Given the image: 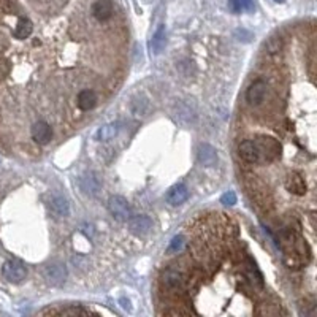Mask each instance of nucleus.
<instances>
[{"instance_id": "nucleus-9", "label": "nucleus", "mask_w": 317, "mask_h": 317, "mask_svg": "<svg viewBox=\"0 0 317 317\" xmlns=\"http://www.w3.org/2000/svg\"><path fill=\"white\" fill-rule=\"evenodd\" d=\"M152 222L147 216H132L129 217V228L136 235H144L151 230Z\"/></svg>"}, {"instance_id": "nucleus-21", "label": "nucleus", "mask_w": 317, "mask_h": 317, "mask_svg": "<svg viewBox=\"0 0 317 317\" xmlns=\"http://www.w3.org/2000/svg\"><path fill=\"white\" fill-rule=\"evenodd\" d=\"M241 10H246V12H252L254 10V0H238Z\"/></svg>"}, {"instance_id": "nucleus-19", "label": "nucleus", "mask_w": 317, "mask_h": 317, "mask_svg": "<svg viewBox=\"0 0 317 317\" xmlns=\"http://www.w3.org/2000/svg\"><path fill=\"white\" fill-rule=\"evenodd\" d=\"M184 245H186V240H184L183 235L175 236V238L170 241V246H168V249H167V254H179V252L183 251Z\"/></svg>"}, {"instance_id": "nucleus-10", "label": "nucleus", "mask_w": 317, "mask_h": 317, "mask_svg": "<svg viewBox=\"0 0 317 317\" xmlns=\"http://www.w3.org/2000/svg\"><path fill=\"white\" fill-rule=\"evenodd\" d=\"M189 197V190L184 184H178V186H173L170 190H168V194H167V200H168V203L170 205H181L184 203L186 200Z\"/></svg>"}, {"instance_id": "nucleus-6", "label": "nucleus", "mask_w": 317, "mask_h": 317, "mask_svg": "<svg viewBox=\"0 0 317 317\" xmlns=\"http://www.w3.org/2000/svg\"><path fill=\"white\" fill-rule=\"evenodd\" d=\"M2 274H4V278L10 282H21V281H24L26 276H27V271H26V267H24V263L23 262H19L16 259L13 260H8L4 263V267H2Z\"/></svg>"}, {"instance_id": "nucleus-23", "label": "nucleus", "mask_w": 317, "mask_h": 317, "mask_svg": "<svg viewBox=\"0 0 317 317\" xmlns=\"http://www.w3.org/2000/svg\"><path fill=\"white\" fill-rule=\"evenodd\" d=\"M274 2H278V4H282V2H285V0H274Z\"/></svg>"}, {"instance_id": "nucleus-12", "label": "nucleus", "mask_w": 317, "mask_h": 317, "mask_svg": "<svg viewBox=\"0 0 317 317\" xmlns=\"http://www.w3.org/2000/svg\"><path fill=\"white\" fill-rule=\"evenodd\" d=\"M45 276L52 285H60L67 278V271L62 265H49V267H46Z\"/></svg>"}, {"instance_id": "nucleus-16", "label": "nucleus", "mask_w": 317, "mask_h": 317, "mask_svg": "<svg viewBox=\"0 0 317 317\" xmlns=\"http://www.w3.org/2000/svg\"><path fill=\"white\" fill-rule=\"evenodd\" d=\"M164 48H165V29L158 27L151 40V52L152 54H161Z\"/></svg>"}, {"instance_id": "nucleus-1", "label": "nucleus", "mask_w": 317, "mask_h": 317, "mask_svg": "<svg viewBox=\"0 0 317 317\" xmlns=\"http://www.w3.org/2000/svg\"><path fill=\"white\" fill-rule=\"evenodd\" d=\"M256 144L257 151H259V162L257 165H267L273 164L281 158L282 155V144L279 140H276L274 136H267V135H260L256 140H252Z\"/></svg>"}, {"instance_id": "nucleus-5", "label": "nucleus", "mask_w": 317, "mask_h": 317, "mask_svg": "<svg viewBox=\"0 0 317 317\" xmlns=\"http://www.w3.org/2000/svg\"><path fill=\"white\" fill-rule=\"evenodd\" d=\"M284 189L295 197H303L308 192V183L301 172H292L287 178H284Z\"/></svg>"}, {"instance_id": "nucleus-2", "label": "nucleus", "mask_w": 317, "mask_h": 317, "mask_svg": "<svg viewBox=\"0 0 317 317\" xmlns=\"http://www.w3.org/2000/svg\"><path fill=\"white\" fill-rule=\"evenodd\" d=\"M27 133L30 140H34L38 146H45L54 138V130H52L51 124L45 119H37L35 122H32L29 125Z\"/></svg>"}, {"instance_id": "nucleus-4", "label": "nucleus", "mask_w": 317, "mask_h": 317, "mask_svg": "<svg viewBox=\"0 0 317 317\" xmlns=\"http://www.w3.org/2000/svg\"><path fill=\"white\" fill-rule=\"evenodd\" d=\"M75 102H76V107H78L80 113H88V111H92L99 107L100 94L97 92V89L84 88L76 94Z\"/></svg>"}, {"instance_id": "nucleus-13", "label": "nucleus", "mask_w": 317, "mask_h": 317, "mask_svg": "<svg viewBox=\"0 0 317 317\" xmlns=\"http://www.w3.org/2000/svg\"><path fill=\"white\" fill-rule=\"evenodd\" d=\"M49 209L56 217H65L70 213L68 202L63 197H52L49 202Z\"/></svg>"}, {"instance_id": "nucleus-11", "label": "nucleus", "mask_w": 317, "mask_h": 317, "mask_svg": "<svg viewBox=\"0 0 317 317\" xmlns=\"http://www.w3.org/2000/svg\"><path fill=\"white\" fill-rule=\"evenodd\" d=\"M198 161L205 167H213L217 162V152L211 144H202L198 147Z\"/></svg>"}, {"instance_id": "nucleus-22", "label": "nucleus", "mask_w": 317, "mask_h": 317, "mask_svg": "<svg viewBox=\"0 0 317 317\" xmlns=\"http://www.w3.org/2000/svg\"><path fill=\"white\" fill-rule=\"evenodd\" d=\"M228 7L233 13H241V5L238 0H228Z\"/></svg>"}, {"instance_id": "nucleus-20", "label": "nucleus", "mask_w": 317, "mask_h": 317, "mask_svg": "<svg viewBox=\"0 0 317 317\" xmlns=\"http://www.w3.org/2000/svg\"><path fill=\"white\" fill-rule=\"evenodd\" d=\"M220 202L224 205H235L236 203V194L231 192V190H230V192H225L224 195H222Z\"/></svg>"}, {"instance_id": "nucleus-8", "label": "nucleus", "mask_w": 317, "mask_h": 317, "mask_svg": "<svg viewBox=\"0 0 317 317\" xmlns=\"http://www.w3.org/2000/svg\"><path fill=\"white\" fill-rule=\"evenodd\" d=\"M238 155L243 162L249 165H257L259 162V151L252 140H241L238 143Z\"/></svg>"}, {"instance_id": "nucleus-14", "label": "nucleus", "mask_w": 317, "mask_h": 317, "mask_svg": "<svg viewBox=\"0 0 317 317\" xmlns=\"http://www.w3.org/2000/svg\"><path fill=\"white\" fill-rule=\"evenodd\" d=\"M41 314H43V315H46V314H52V315H97L99 312L91 311V309H84V308H76V306H71V308L43 311Z\"/></svg>"}, {"instance_id": "nucleus-15", "label": "nucleus", "mask_w": 317, "mask_h": 317, "mask_svg": "<svg viewBox=\"0 0 317 317\" xmlns=\"http://www.w3.org/2000/svg\"><path fill=\"white\" fill-rule=\"evenodd\" d=\"M119 129H121V127H119L118 122L103 125L102 129H99L97 133H95V140H99V141H110V140L114 138L116 135H118Z\"/></svg>"}, {"instance_id": "nucleus-17", "label": "nucleus", "mask_w": 317, "mask_h": 317, "mask_svg": "<svg viewBox=\"0 0 317 317\" xmlns=\"http://www.w3.org/2000/svg\"><path fill=\"white\" fill-rule=\"evenodd\" d=\"M80 186L81 189L84 190L86 194H91V195H95L99 192V189H100V184L97 181V178H94L92 175L89 176H83L80 179Z\"/></svg>"}, {"instance_id": "nucleus-18", "label": "nucleus", "mask_w": 317, "mask_h": 317, "mask_svg": "<svg viewBox=\"0 0 317 317\" xmlns=\"http://www.w3.org/2000/svg\"><path fill=\"white\" fill-rule=\"evenodd\" d=\"M282 45H284V40L281 37H273L267 41L265 45V52L268 56H276L279 54V51L282 49Z\"/></svg>"}, {"instance_id": "nucleus-3", "label": "nucleus", "mask_w": 317, "mask_h": 317, "mask_svg": "<svg viewBox=\"0 0 317 317\" xmlns=\"http://www.w3.org/2000/svg\"><path fill=\"white\" fill-rule=\"evenodd\" d=\"M267 94H268V86L265 80H254L249 88L246 89V102L249 107H262L263 102L267 100Z\"/></svg>"}, {"instance_id": "nucleus-7", "label": "nucleus", "mask_w": 317, "mask_h": 317, "mask_svg": "<svg viewBox=\"0 0 317 317\" xmlns=\"http://www.w3.org/2000/svg\"><path fill=\"white\" fill-rule=\"evenodd\" d=\"M108 209L113 214V217L116 220H119V222L129 220V217H130V206H129V203H127V200L121 195H114V197L110 198Z\"/></svg>"}]
</instances>
